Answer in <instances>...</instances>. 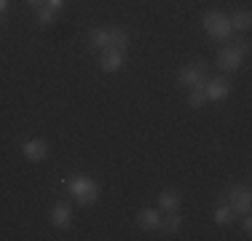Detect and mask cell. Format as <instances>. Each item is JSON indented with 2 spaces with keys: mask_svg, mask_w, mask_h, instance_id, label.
I'll list each match as a JSON object with an SVG mask.
<instances>
[{
  "mask_svg": "<svg viewBox=\"0 0 252 241\" xmlns=\"http://www.w3.org/2000/svg\"><path fill=\"white\" fill-rule=\"evenodd\" d=\"M64 188L73 193V198L81 207H89V204H94L99 198V182L92 177H86V174H73V177L64 180Z\"/></svg>",
  "mask_w": 252,
  "mask_h": 241,
  "instance_id": "1",
  "label": "cell"
},
{
  "mask_svg": "<svg viewBox=\"0 0 252 241\" xmlns=\"http://www.w3.org/2000/svg\"><path fill=\"white\" fill-rule=\"evenodd\" d=\"M204 32L215 40H228L233 35V27H231V19L223 14V11H207L204 14Z\"/></svg>",
  "mask_w": 252,
  "mask_h": 241,
  "instance_id": "2",
  "label": "cell"
},
{
  "mask_svg": "<svg viewBox=\"0 0 252 241\" xmlns=\"http://www.w3.org/2000/svg\"><path fill=\"white\" fill-rule=\"evenodd\" d=\"M180 83L183 86H190V89H196V86H204L207 83V64L204 62H196V64H185L183 70H180Z\"/></svg>",
  "mask_w": 252,
  "mask_h": 241,
  "instance_id": "3",
  "label": "cell"
},
{
  "mask_svg": "<svg viewBox=\"0 0 252 241\" xmlns=\"http://www.w3.org/2000/svg\"><path fill=\"white\" fill-rule=\"evenodd\" d=\"M228 207L233 209V212H242L247 214L250 207H252V193L247 185H233L231 190H228Z\"/></svg>",
  "mask_w": 252,
  "mask_h": 241,
  "instance_id": "4",
  "label": "cell"
},
{
  "mask_svg": "<svg viewBox=\"0 0 252 241\" xmlns=\"http://www.w3.org/2000/svg\"><path fill=\"white\" fill-rule=\"evenodd\" d=\"M242 62H244L242 46H228V48L220 51V57H218V64L223 70H228V72H236L239 67H242Z\"/></svg>",
  "mask_w": 252,
  "mask_h": 241,
  "instance_id": "5",
  "label": "cell"
},
{
  "mask_svg": "<svg viewBox=\"0 0 252 241\" xmlns=\"http://www.w3.org/2000/svg\"><path fill=\"white\" fill-rule=\"evenodd\" d=\"M204 91H207L209 102H220V99H225V96L231 94V81H228V78H207Z\"/></svg>",
  "mask_w": 252,
  "mask_h": 241,
  "instance_id": "6",
  "label": "cell"
},
{
  "mask_svg": "<svg viewBox=\"0 0 252 241\" xmlns=\"http://www.w3.org/2000/svg\"><path fill=\"white\" fill-rule=\"evenodd\" d=\"M121 64H124V51L121 48H113V46L102 48V57H99V67L102 70L105 72H118Z\"/></svg>",
  "mask_w": 252,
  "mask_h": 241,
  "instance_id": "7",
  "label": "cell"
},
{
  "mask_svg": "<svg viewBox=\"0 0 252 241\" xmlns=\"http://www.w3.org/2000/svg\"><path fill=\"white\" fill-rule=\"evenodd\" d=\"M22 155L27 161H32V164H38V161H43L49 155V145H46V140H30L22 145Z\"/></svg>",
  "mask_w": 252,
  "mask_h": 241,
  "instance_id": "8",
  "label": "cell"
},
{
  "mask_svg": "<svg viewBox=\"0 0 252 241\" xmlns=\"http://www.w3.org/2000/svg\"><path fill=\"white\" fill-rule=\"evenodd\" d=\"M158 222H161V209L145 207V209H140V212H137V225H140L142 231H156V228H158Z\"/></svg>",
  "mask_w": 252,
  "mask_h": 241,
  "instance_id": "9",
  "label": "cell"
},
{
  "mask_svg": "<svg viewBox=\"0 0 252 241\" xmlns=\"http://www.w3.org/2000/svg\"><path fill=\"white\" fill-rule=\"evenodd\" d=\"M51 222L57 228H67L70 222H73V212H70L67 204H62V201L54 204V207H51Z\"/></svg>",
  "mask_w": 252,
  "mask_h": 241,
  "instance_id": "10",
  "label": "cell"
},
{
  "mask_svg": "<svg viewBox=\"0 0 252 241\" xmlns=\"http://www.w3.org/2000/svg\"><path fill=\"white\" fill-rule=\"evenodd\" d=\"M180 193L177 190H161L158 193V209L161 212H177L180 209Z\"/></svg>",
  "mask_w": 252,
  "mask_h": 241,
  "instance_id": "11",
  "label": "cell"
},
{
  "mask_svg": "<svg viewBox=\"0 0 252 241\" xmlns=\"http://www.w3.org/2000/svg\"><path fill=\"white\" fill-rule=\"evenodd\" d=\"M107 40H110L113 48H121V51L129 48V32L124 27H110L107 30Z\"/></svg>",
  "mask_w": 252,
  "mask_h": 241,
  "instance_id": "12",
  "label": "cell"
},
{
  "mask_svg": "<svg viewBox=\"0 0 252 241\" xmlns=\"http://www.w3.org/2000/svg\"><path fill=\"white\" fill-rule=\"evenodd\" d=\"M158 228L166 233V236H172V233H177L180 228H183V217H180L177 212H166V220H161Z\"/></svg>",
  "mask_w": 252,
  "mask_h": 241,
  "instance_id": "13",
  "label": "cell"
},
{
  "mask_svg": "<svg viewBox=\"0 0 252 241\" xmlns=\"http://www.w3.org/2000/svg\"><path fill=\"white\" fill-rule=\"evenodd\" d=\"M89 43H92L94 48H107L110 46V40H107V30L105 27H99V30H92V32H89Z\"/></svg>",
  "mask_w": 252,
  "mask_h": 241,
  "instance_id": "14",
  "label": "cell"
},
{
  "mask_svg": "<svg viewBox=\"0 0 252 241\" xmlns=\"http://www.w3.org/2000/svg\"><path fill=\"white\" fill-rule=\"evenodd\" d=\"M233 209L231 207H218L215 209V214H212V220H215V225H231L233 222Z\"/></svg>",
  "mask_w": 252,
  "mask_h": 241,
  "instance_id": "15",
  "label": "cell"
},
{
  "mask_svg": "<svg viewBox=\"0 0 252 241\" xmlns=\"http://www.w3.org/2000/svg\"><path fill=\"white\" fill-rule=\"evenodd\" d=\"M228 19H231V27L233 30H247L250 24H252V14H250V11H239V14L228 16Z\"/></svg>",
  "mask_w": 252,
  "mask_h": 241,
  "instance_id": "16",
  "label": "cell"
},
{
  "mask_svg": "<svg viewBox=\"0 0 252 241\" xmlns=\"http://www.w3.org/2000/svg\"><path fill=\"white\" fill-rule=\"evenodd\" d=\"M207 91H204V86H196V89H190V96H188V105L190 107H204L207 105Z\"/></svg>",
  "mask_w": 252,
  "mask_h": 241,
  "instance_id": "17",
  "label": "cell"
},
{
  "mask_svg": "<svg viewBox=\"0 0 252 241\" xmlns=\"http://www.w3.org/2000/svg\"><path fill=\"white\" fill-rule=\"evenodd\" d=\"M38 22L40 24H54V11L49 5H38Z\"/></svg>",
  "mask_w": 252,
  "mask_h": 241,
  "instance_id": "18",
  "label": "cell"
},
{
  "mask_svg": "<svg viewBox=\"0 0 252 241\" xmlns=\"http://www.w3.org/2000/svg\"><path fill=\"white\" fill-rule=\"evenodd\" d=\"M43 5H49L51 11H59V8H62V5H64V0H46Z\"/></svg>",
  "mask_w": 252,
  "mask_h": 241,
  "instance_id": "19",
  "label": "cell"
},
{
  "mask_svg": "<svg viewBox=\"0 0 252 241\" xmlns=\"http://www.w3.org/2000/svg\"><path fill=\"white\" fill-rule=\"evenodd\" d=\"M242 228H244V233L252 231V220H250V217H244V225H242Z\"/></svg>",
  "mask_w": 252,
  "mask_h": 241,
  "instance_id": "20",
  "label": "cell"
},
{
  "mask_svg": "<svg viewBox=\"0 0 252 241\" xmlns=\"http://www.w3.org/2000/svg\"><path fill=\"white\" fill-rule=\"evenodd\" d=\"M27 3H30V5H35V8H38V5H43L46 0H27Z\"/></svg>",
  "mask_w": 252,
  "mask_h": 241,
  "instance_id": "21",
  "label": "cell"
},
{
  "mask_svg": "<svg viewBox=\"0 0 252 241\" xmlns=\"http://www.w3.org/2000/svg\"><path fill=\"white\" fill-rule=\"evenodd\" d=\"M5 8H8V0H0V14H3Z\"/></svg>",
  "mask_w": 252,
  "mask_h": 241,
  "instance_id": "22",
  "label": "cell"
}]
</instances>
